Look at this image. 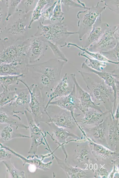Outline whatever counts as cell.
I'll return each mask as SVG.
<instances>
[{
    "label": "cell",
    "instance_id": "1",
    "mask_svg": "<svg viewBox=\"0 0 119 178\" xmlns=\"http://www.w3.org/2000/svg\"><path fill=\"white\" fill-rule=\"evenodd\" d=\"M66 63L54 58L37 64H28V72L45 98L60 80L62 71Z\"/></svg>",
    "mask_w": 119,
    "mask_h": 178
},
{
    "label": "cell",
    "instance_id": "2",
    "mask_svg": "<svg viewBox=\"0 0 119 178\" xmlns=\"http://www.w3.org/2000/svg\"><path fill=\"white\" fill-rule=\"evenodd\" d=\"M90 92V94L94 103L105 108V112L112 115L114 99V93L112 88L107 85L103 80L94 73L85 72L77 69Z\"/></svg>",
    "mask_w": 119,
    "mask_h": 178
},
{
    "label": "cell",
    "instance_id": "3",
    "mask_svg": "<svg viewBox=\"0 0 119 178\" xmlns=\"http://www.w3.org/2000/svg\"><path fill=\"white\" fill-rule=\"evenodd\" d=\"M30 42V38L20 40L5 38L0 40V64L28 59L27 51Z\"/></svg>",
    "mask_w": 119,
    "mask_h": 178
},
{
    "label": "cell",
    "instance_id": "4",
    "mask_svg": "<svg viewBox=\"0 0 119 178\" xmlns=\"http://www.w3.org/2000/svg\"><path fill=\"white\" fill-rule=\"evenodd\" d=\"M32 12L26 13L22 9H18L7 22L1 34V39L5 38L15 40L28 38L30 18Z\"/></svg>",
    "mask_w": 119,
    "mask_h": 178
},
{
    "label": "cell",
    "instance_id": "5",
    "mask_svg": "<svg viewBox=\"0 0 119 178\" xmlns=\"http://www.w3.org/2000/svg\"><path fill=\"white\" fill-rule=\"evenodd\" d=\"M75 34H77V32L68 31L67 25L64 21L47 25H44L39 22L36 32L34 35L63 47L66 45V40L68 37Z\"/></svg>",
    "mask_w": 119,
    "mask_h": 178
},
{
    "label": "cell",
    "instance_id": "6",
    "mask_svg": "<svg viewBox=\"0 0 119 178\" xmlns=\"http://www.w3.org/2000/svg\"><path fill=\"white\" fill-rule=\"evenodd\" d=\"M19 81L27 88L29 92L30 96L29 104L30 111L36 124L39 126L40 122L45 123L44 117L45 116L48 117L46 113V110L45 109V98L43 96L36 84H33L28 86L21 79Z\"/></svg>",
    "mask_w": 119,
    "mask_h": 178
},
{
    "label": "cell",
    "instance_id": "7",
    "mask_svg": "<svg viewBox=\"0 0 119 178\" xmlns=\"http://www.w3.org/2000/svg\"><path fill=\"white\" fill-rule=\"evenodd\" d=\"M105 6L102 7L98 2L95 6L93 5L85 11L78 12L76 15L78 19L77 32L80 41L83 40L84 36L90 31L97 19L101 16L102 12L105 9Z\"/></svg>",
    "mask_w": 119,
    "mask_h": 178
},
{
    "label": "cell",
    "instance_id": "8",
    "mask_svg": "<svg viewBox=\"0 0 119 178\" xmlns=\"http://www.w3.org/2000/svg\"><path fill=\"white\" fill-rule=\"evenodd\" d=\"M82 69L87 70L89 72L97 74L102 79L105 83L112 89L114 99L112 114L113 115L117 108V97H119V75L115 73V70L111 71H98L93 70L87 66L84 62L81 65Z\"/></svg>",
    "mask_w": 119,
    "mask_h": 178
},
{
    "label": "cell",
    "instance_id": "9",
    "mask_svg": "<svg viewBox=\"0 0 119 178\" xmlns=\"http://www.w3.org/2000/svg\"><path fill=\"white\" fill-rule=\"evenodd\" d=\"M24 114L25 115L27 121L30 133L29 137L31 141L28 153L35 155L38 150V147L41 145L45 144L43 141L45 135L36 124L29 110H25Z\"/></svg>",
    "mask_w": 119,
    "mask_h": 178
},
{
    "label": "cell",
    "instance_id": "10",
    "mask_svg": "<svg viewBox=\"0 0 119 178\" xmlns=\"http://www.w3.org/2000/svg\"><path fill=\"white\" fill-rule=\"evenodd\" d=\"M30 38L27 56L28 63H32L39 61L44 56L48 45L47 42L41 37L32 35Z\"/></svg>",
    "mask_w": 119,
    "mask_h": 178
},
{
    "label": "cell",
    "instance_id": "11",
    "mask_svg": "<svg viewBox=\"0 0 119 178\" xmlns=\"http://www.w3.org/2000/svg\"><path fill=\"white\" fill-rule=\"evenodd\" d=\"M70 75L75 86L76 96L79 103V109L80 111L84 114L89 109L91 108L100 112L104 113L100 107L93 101L90 94L84 90L78 84L75 74L71 73Z\"/></svg>",
    "mask_w": 119,
    "mask_h": 178
},
{
    "label": "cell",
    "instance_id": "12",
    "mask_svg": "<svg viewBox=\"0 0 119 178\" xmlns=\"http://www.w3.org/2000/svg\"><path fill=\"white\" fill-rule=\"evenodd\" d=\"M116 27V26L109 27L97 41L86 49L91 52H100L107 51L113 48L117 42H119L116 41L113 36Z\"/></svg>",
    "mask_w": 119,
    "mask_h": 178
},
{
    "label": "cell",
    "instance_id": "13",
    "mask_svg": "<svg viewBox=\"0 0 119 178\" xmlns=\"http://www.w3.org/2000/svg\"><path fill=\"white\" fill-rule=\"evenodd\" d=\"M73 84L67 73H66L53 90L47 95L48 100L45 105V110L52 101L70 94L73 90Z\"/></svg>",
    "mask_w": 119,
    "mask_h": 178
},
{
    "label": "cell",
    "instance_id": "14",
    "mask_svg": "<svg viewBox=\"0 0 119 178\" xmlns=\"http://www.w3.org/2000/svg\"><path fill=\"white\" fill-rule=\"evenodd\" d=\"M17 96L15 100L9 105L13 108L12 111L15 114L21 113L24 114L25 110H29V104L30 96L27 88H15Z\"/></svg>",
    "mask_w": 119,
    "mask_h": 178
},
{
    "label": "cell",
    "instance_id": "15",
    "mask_svg": "<svg viewBox=\"0 0 119 178\" xmlns=\"http://www.w3.org/2000/svg\"><path fill=\"white\" fill-rule=\"evenodd\" d=\"M57 106L61 109L69 111L73 117L75 118L74 115V111L79 109L78 101L76 94L75 87L73 84V87L71 92L68 95L55 99V100L51 101L49 105Z\"/></svg>",
    "mask_w": 119,
    "mask_h": 178
},
{
    "label": "cell",
    "instance_id": "16",
    "mask_svg": "<svg viewBox=\"0 0 119 178\" xmlns=\"http://www.w3.org/2000/svg\"><path fill=\"white\" fill-rule=\"evenodd\" d=\"M106 23L102 22L101 16L99 17L93 25L92 29L88 33L83 48L86 49L91 44L97 41L109 28Z\"/></svg>",
    "mask_w": 119,
    "mask_h": 178
},
{
    "label": "cell",
    "instance_id": "17",
    "mask_svg": "<svg viewBox=\"0 0 119 178\" xmlns=\"http://www.w3.org/2000/svg\"><path fill=\"white\" fill-rule=\"evenodd\" d=\"M49 122H52L56 126L64 128H72L77 123L70 112L61 108L58 114L53 116L48 115Z\"/></svg>",
    "mask_w": 119,
    "mask_h": 178
},
{
    "label": "cell",
    "instance_id": "18",
    "mask_svg": "<svg viewBox=\"0 0 119 178\" xmlns=\"http://www.w3.org/2000/svg\"><path fill=\"white\" fill-rule=\"evenodd\" d=\"M28 59L20 62L0 64V76L26 74L28 72Z\"/></svg>",
    "mask_w": 119,
    "mask_h": 178
},
{
    "label": "cell",
    "instance_id": "19",
    "mask_svg": "<svg viewBox=\"0 0 119 178\" xmlns=\"http://www.w3.org/2000/svg\"><path fill=\"white\" fill-rule=\"evenodd\" d=\"M46 123L53 130L52 134H51L48 131H46L47 133L52 140L59 144V146H62L63 148L64 144L66 143V139L69 136L78 138L76 135L66 130L65 128L58 127L52 122Z\"/></svg>",
    "mask_w": 119,
    "mask_h": 178
},
{
    "label": "cell",
    "instance_id": "20",
    "mask_svg": "<svg viewBox=\"0 0 119 178\" xmlns=\"http://www.w3.org/2000/svg\"><path fill=\"white\" fill-rule=\"evenodd\" d=\"M1 146L21 159L23 162V166H25L26 164H28L33 165L36 168L46 171L50 169L52 164L53 162L52 161H50L46 163H44L43 161V160L42 158L41 159L39 158L38 157V156L36 155V157L33 158L32 156V158H26L17 153L8 147L4 146L2 145H1Z\"/></svg>",
    "mask_w": 119,
    "mask_h": 178
},
{
    "label": "cell",
    "instance_id": "21",
    "mask_svg": "<svg viewBox=\"0 0 119 178\" xmlns=\"http://www.w3.org/2000/svg\"><path fill=\"white\" fill-rule=\"evenodd\" d=\"M49 150L50 151L53 158H55L58 164L64 171L67 177L72 178H81L86 177V173L84 171L78 167L70 166L66 160L64 161L56 157L53 152L51 151L50 149Z\"/></svg>",
    "mask_w": 119,
    "mask_h": 178
},
{
    "label": "cell",
    "instance_id": "22",
    "mask_svg": "<svg viewBox=\"0 0 119 178\" xmlns=\"http://www.w3.org/2000/svg\"><path fill=\"white\" fill-rule=\"evenodd\" d=\"M0 123L13 125L16 127L17 129L19 128H28V126L21 123L20 117L17 114H14L12 112L7 113L3 110H0Z\"/></svg>",
    "mask_w": 119,
    "mask_h": 178
},
{
    "label": "cell",
    "instance_id": "23",
    "mask_svg": "<svg viewBox=\"0 0 119 178\" xmlns=\"http://www.w3.org/2000/svg\"><path fill=\"white\" fill-rule=\"evenodd\" d=\"M110 114L105 119L108 125V136L111 143L116 145L119 143V120Z\"/></svg>",
    "mask_w": 119,
    "mask_h": 178
},
{
    "label": "cell",
    "instance_id": "24",
    "mask_svg": "<svg viewBox=\"0 0 119 178\" xmlns=\"http://www.w3.org/2000/svg\"><path fill=\"white\" fill-rule=\"evenodd\" d=\"M55 1L51 0H39L32 11L31 19L28 26L30 29L32 25L35 21L39 20L43 11L47 7L52 4Z\"/></svg>",
    "mask_w": 119,
    "mask_h": 178
},
{
    "label": "cell",
    "instance_id": "25",
    "mask_svg": "<svg viewBox=\"0 0 119 178\" xmlns=\"http://www.w3.org/2000/svg\"><path fill=\"white\" fill-rule=\"evenodd\" d=\"M87 139L92 152L100 158L107 159L110 156L118 153L117 152L111 151L102 145L94 143L89 138Z\"/></svg>",
    "mask_w": 119,
    "mask_h": 178
},
{
    "label": "cell",
    "instance_id": "26",
    "mask_svg": "<svg viewBox=\"0 0 119 178\" xmlns=\"http://www.w3.org/2000/svg\"><path fill=\"white\" fill-rule=\"evenodd\" d=\"M13 126L8 124L2 128L0 132V137L2 142L8 141L14 138H30L29 136L15 132Z\"/></svg>",
    "mask_w": 119,
    "mask_h": 178
},
{
    "label": "cell",
    "instance_id": "27",
    "mask_svg": "<svg viewBox=\"0 0 119 178\" xmlns=\"http://www.w3.org/2000/svg\"><path fill=\"white\" fill-rule=\"evenodd\" d=\"M107 114L105 112L104 113L98 112L95 109L89 110L85 113L84 117L78 122L83 124H91L98 122L104 115Z\"/></svg>",
    "mask_w": 119,
    "mask_h": 178
},
{
    "label": "cell",
    "instance_id": "28",
    "mask_svg": "<svg viewBox=\"0 0 119 178\" xmlns=\"http://www.w3.org/2000/svg\"><path fill=\"white\" fill-rule=\"evenodd\" d=\"M105 120H103L98 125L88 129L90 134L96 140L100 141L105 139Z\"/></svg>",
    "mask_w": 119,
    "mask_h": 178
},
{
    "label": "cell",
    "instance_id": "29",
    "mask_svg": "<svg viewBox=\"0 0 119 178\" xmlns=\"http://www.w3.org/2000/svg\"><path fill=\"white\" fill-rule=\"evenodd\" d=\"M78 55L85 58L86 59L84 61L85 64L89 67L96 71H102L107 66V63L91 58L84 53L79 52Z\"/></svg>",
    "mask_w": 119,
    "mask_h": 178
},
{
    "label": "cell",
    "instance_id": "30",
    "mask_svg": "<svg viewBox=\"0 0 119 178\" xmlns=\"http://www.w3.org/2000/svg\"><path fill=\"white\" fill-rule=\"evenodd\" d=\"M3 91L0 94V109L7 104H9L15 99L17 94L15 90L9 88H2Z\"/></svg>",
    "mask_w": 119,
    "mask_h": 178
},
{
    "label": "cell",
    "instance_id": "31",
    "mask_svg": "<svg viewBox=\"0 0 119 178\" xmlns=\"http://www.w3.org/2000/svg\"><path fill=\"white\" fill-rule=\"evenodd\" d=\"M26 74H23L16 75L0 76V83L2 88H9V86L18 84L21 78L25 77Z\"/></svg>",
    "mask_w": 119,
    "mask_h": 178
},
{
    "label": "cell",
    "instance_id": "32",
    "mask_svg": "<svg viewBox=\"0 0 119 178\" xmlns=\"http://www.w3.org/2000/svg\"><path fill=\"white\" fill-rule=\"evenodd\" d=\"M71 46H73L83 51L82 53H86L92 57L94 59L101 61L110 63L116 65H119V62H115L108 60L102 55L99 52H91L87 50L86 49L81 47L76 44L72 43H68L67 45V47L69 48Z\"/></svg>",
    "mask_w": 119,
    "mask_h": 178
},
{
    "label": "cell",
    "instance_id": "33",
    "mask_svg": "<svg viewBox=\"0 0 119 178\" xmlns=\"http://www.w3.org/2000/svg\"><path fill=\"white\" fill-rule=\"evenodd\" d=\"M3 162L7 168V171L11 178H25V172L16 168L12 164L10 160L3 161Z\"/></svg>",
    "mask_w": 119,
    "mask_h": 178
},
{
    "label": "cell",
    "instance_id": "34",
    "mask_svg": "<svg viewBox=\"0 0 119 178\" xmlns=\"http://www.w3.org/2000/svg\"><path fill=\"white\" fill-rule=\"evenodd\" d=\"M62 0H57L54 7L50 21L54 22H62L65 19L62 7Z\"/></svg>",
    "mask_w": 119,
    "mask_h": 178
},
{
    "label": "cell",
    "instance_id": "35",
    "mask_svg": "<svg viewBox=\"0 0 119 178\" xmlns=\"http://www.w3.org/2000/svg\"><path fill=\"white\" fill-rule=\"evenodd\" d=\"M7 0H0V40L1 34L7 24Z\"/></svg>",
    "mask_w": 119,
    "mask_h": 178
},
{
    "label": "cell",
    "instance_id": "36",
    "mask_svg": "<svg viewBox=\"0 0 119 178\" xmlns=\"http://www.w3.org/2000/svg\"><path fill=\"white\" fill-rule=\"evenodd\" d=\"M119 42L113 48L107 51L99 52L108 60L115 62L119 61Z\"/></svg>",
    "mask_w": 119,
    "mask_h": 178
},
{
    "label": "cell",
    "instance_id": "37",
    "mask_svg": "<svg viewBox=\"0 0 119 178\" xmlns=\"http://www.w3.org/2000/svg\"><path fill=\"white\" fill-rule=\"evenodd\" d=\"M21 0H7L8 9L6 21L7 22L9 18L18 10V7L21 3Z\"/></svg>",
    "mask_w": 119,
    "mask_h": 178
},
{
    "label": "cell",
    "instance_id": "38",
    "mask_svg": "<svg viewBox=\"0 0 119 178\" xmlns=\"http://www.w3.org/2000/svg\"><path fill=\"white\" fill-rule=\"evenodd\" d=\"M47 42L48 46L53 53L55 58L67 63L68 62V59L63 52L60 49L58 46L50 42Z\"/></svg>",
    "mask_w": 119,
    "mask_h": 178
},
{
    "label": "cell",
    "instance_id": "39",
    "mask_svg": "<svg viewBox=\"0 0 119 178\" xmlns=\"http://www.w3.org/2000/svg\"><path fill=\"white\" fill-rule=\"evenodd\" d=\"M78 3H76L73 0H62V5H64L68 11L69 9L73 8H78L88 9L89 7H87L84 3L77 0Z\"/></svg>",
    "mask_w": 119,
    "mask_h": 178
},
{
    "label": "cell",
    "instance_id": "40",
    "mask_svg": "<svg viewBox=\"0 0 119 178\" xmlns=\"http://www.w3.org/2000/svg\"><path fill=\"white\" fill-rule=\"evenodd\" d=\"M57 1H55L52 4L47 7L43 11L39 20H41L39 21L40 22L43 24L45 20L50 21L53 10Z\"/></svg>",
    "mask_w": 119,
    "mask_h": 178
},
{
    "label": "cell",
    "instance_id": "41",
    "mask_svg": "<svg viewBox=\"0 0 119 178\" xmlns=\"http://www.w3.org/2000/svg\"><path fill=\"white\" fill-rule=\"evenodd\" d=\"M38 1L37 0H23L21 1V3L24 8V12L28 13L33 11Z\"/></svg>",
    "mask_w": 119,
    "mask_h": 178
},
{
    "label": "cell",
    "instance_id": "42",
    "mask_svg": "<svg viewBox=\"0 0 119 178\" xmlns=\"http://www.w3.org/2000/svg\"><path fill=\"white\" fill-rule=\"evenodd\" d=\"M89 152L88 149L83 146L77 151L76 158L79 163H81L85 160L88 159V155Z\"/></svg>",
    "mask_w": 119,
    "mask_h": 178
},
{
    "label": "cell",
    "instance_id": "43",
    "mask_svg": "<svg viewBox=\"0 0 119 178\" xmlns=\"http://www.w3.org/2000/svg\"><path fill=\"white\" fill-rule=\"evenodd\" d=\"M119 0H101L100 1L104 3L111 11L119 14Z\"/></svg>",
    "mask_w": 119,
    "mask_h": 178
},
{
    "label": "cell",
    "instance_id": "44",
    "mask_svg": "<svg viewBox=\"0 0 119 178\" xmlns=\"http://www.w3.org/2000/svg\"><path fill=\"white\" fill-rule=\"evenodd\" d=\"M96 173L97 175L101 178H107L109 176L110 172L109 171L101 166L97 170Z\"/></svg>",
    "mask_w": 119,
    "mask_h": 178
},
{
    "label": "cell",
    "instance_id": "45",
    "mask_svg": "<svg viewBox=\"0 0 119 178\" xmlns=\"http://www.w3.org/2000/svg\"><path fill=\"white\" fill-rule=\"evenodd\" d=\"M12 155L8 153L5 148L1 146L0 147V160H10Z\"/></svg>",
    "mask_w": 119,
    "mask_h": 178
},
{
    "label": "cell",
    "instance_id": "46",
    "mask_svg": "<svg viewBox=\"0 0 119 178\" xmlns=\"http://www.w3.org/2000/svg\"><path fill=\"white\" fill-rule=\"evenodd\" d=\"M119 25L116 26L113 33L114 37L116 41H119Z\"/></svg>",
    "mask_w": 119,
    "mask_h": 178
},
{
    "label": "cell",
    "instance_id": "47",
    "mask_svg": "<svg viewBox=\"0 0 119 178\" xmlns=\"http://www.w3.org/2000/svg\"><path fill=\"white\" fill-rule=\"evenodd\" d=\"M114 118L115 119H119V103L118 104L116 109L113 115Z\"/></svg>",
    "mask_w": 119,
    "mask_h": 178
},
{
    "label": "cell",
    "instance_id": "48",
    "mask_svg": "<svg viewBox=\"0 0 119 178\" xmlns=\"http://www.w3.org/2000/svg\"><path fill=\"white\" fill-rule=\"evenodd\" d=\"M1 85V83H0V85Z\"/></svg>",
    "mask_w": 119,
    "mask_h": 178
}]
</instances>
